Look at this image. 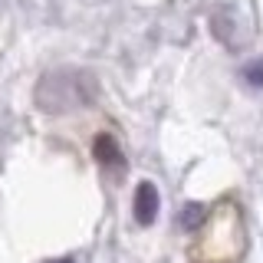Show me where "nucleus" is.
<instances>
[{
    "label": "nucleus",
    "mask_w": 263,
    "mask_h": 263,
    "mask_svg": "<svg viewBox=\"0 0 263 263\" xmlns=\"http://www.w3.org/2000/svg\"><path fill=\"white\" fill-rule=\"evenodd\" d=\"M243 250H247L243 211L234 197H220L208 211L204 224L197 227L187 260L191 263H240Z\"/></svg>",
    "instance_id": "obj_1"
},
{
    "label": "nucleus",
    "mask_w": 263,
    "mask_h": 263,
    "mask_svg": "<svg viewBox=\"0 0 263 263\" xmlns=\"http://www.w3.org/2000/svg\"><path fill=\"white\" fill-rule=\"evenodd\" d=\"M92 99H96V82L79 69H53L36 86V105L43 112H69L79 105H89Z\"/></svg>",
    "instance_id": "obj_2"
},
{
    "label": "nucleus",
    "mask_w": 263,
    "mask_h": 263,
    "mask_svg": "<svg viewBox=\"0 0 263 263\" xmlns=\"http://www.w3.org/2000/svg\"><path fill=\"white\" fill-rule=\"evenodd\" d=\"M92 155H96L99 164H105L109 171H115V178H122V171H125V155H122V148L112 135H99L92 142Z\"/></svg>",
    "instance_id": "obj_3"
},
{
    "label": "nucleus",
    "mask_w": 263,
    "mask_h": 263,
    "mask_svg": "<svg viewBox=\"0 0 263 263\" xmlns=\"http://www.w3.org/2000/svg\"><path fill=\"white\" fill-rule=\"evenodd\" d=\"M155 217H158V187L152 181H142L135 191V220L142 227H148Z\"/></svg>",
    "instance_id": "obj_4"
},
{
    "label": "nucleus",
    "mask_w": 263,
    "mask_h": 263,
    "mask_svg": "<svg viewBox=\"0 0 263 263\" xmlns=\"http://www.w3.org/2000/svg\"><path fill=\"white\" fill-rule=\"evenodd\" d=\"M204 217H208V208H201V204H187V208L181 211V227H184V230H197L204 224Z\"/></svg>",
    "instance_id": "obj_5"
},
{
    "label": "nucleus",
    "mask_w": 263,
    "mask_h": 263,
    "mask_svg": "<svg viewBox=\"0 0 263 263\" xmlns=\"http://www.w3.org/2000/svg\"><path fill=\"white\" fill-rule=\"evenodd\" d=\"M243 76H247V82H250V86L263 89V63H250V66L243 69Z\"/></svg>",
    "instance_id": "obj_6"
},
{
    "label": "nucleus",
    "mask_w": 263,
    "mask_h": 263,
    "mask_svg": "<svg viewBox=\"0 0 263 263\" xmlns=\"http://www.w3.org/2000/svg\"><path fill=\"white\" fill-rule=\"evenodd\" d=\"M49 263H72V260H49Z\"/></svg>",
    "instance_id": "obj_7"
}]
</instances>
